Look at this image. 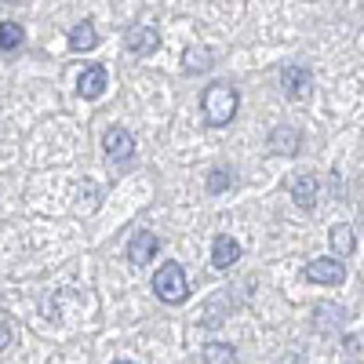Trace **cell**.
Segmentation results:
<instances>
[{"instance_id":"cell-1","label":"cell","mask_w":364,"mask_h":364,"mask_svg":"<svg viewBox=\"0 0 364 364\" xmlns=\"http://www.w3.org/2000/svg\"><path fill=\"white\" fill-rule=\"evenodd\" d=\"M237 106H240V99L230 84H211L204 91V120L211 128H226L237 117Z\"/></svg>"},{"instance_id":"cell-2","label":"cell","mask_w":364,"mask_h":364,"mask_svg":"<svg viewBox=\"0 0 364 364\" xmlns=\"http://www.w3.org/2000/svg\"><path fill=\"white\" fill-rule=\"evenodd\" d=\"M154 295H157L161 302H168V306H178V302H186V299H190L186 269L168 259V262L154 273Z\"/></svg>"},{"instance_id":"cell-3","label":"cell","mask_w":364,"mask_h":364,"mask_svg":"<svg viewBox=\"0 0 364 364\" xmlns=\"http://www.w3.org/2000/svg\"><path fill=\"white\" fill-rule=\"evenodd\" d=\"M306 281H314V284H324V288H336V284H343L346 281V266H343V259H314L310 266H306Z\"/></svg>"},{"instance_id":"cell-4","label":"cell","mask_w":364,"mask_h":364,"mask_svg":"<svg viewBox=\"0 0 364 364\" xmlns=\"http://www.w3.org/2000/svg\"><path fill=\"white\" fill-rule=\"evenodd\" d=\"M281 87H284L288 99L302 102V99L314 95V73L302 70V66H284V70H281Z\"/></svg>"},{"instance_id":"cell-5","label":"cell","mask_w":364,"mask_h":364,"mask_svg":"<svg viewBox=\"0 0 364 364\" xmlns=\"http://www.w3.org/2000/svg\"><path fill=\"white\" fill-rule=\"evenodd\" d=\"M102 146H106V157L117 161V164H124V161L135 157V139H132L128 128H109L102 135Z\"/></svg>"},{"instance_id":"cell-6","label":"cell","mask_w":364,"mask_h":364,"mask_svg":"<svg viewBox=\"0 0 364 364\" xmlns=\"http://www.w3.org/2000/svg\"><path fill=\"white\" fill-rule=\"evenodd\" d=\"M124 48L132 55H154L161 48V33L154 26H132L128 33H124Z\"/></svg>"},{"instance_id":"cell-7","label":"cell","mask_w":364,"mask_h":364,"mask_svg":"<svg viewBox=\"0 0 364 364\" xmlns=\"http://www.w3.org/2000/svg\"><path fill=\"white\" fill-rule=\"evenodd\" d=\"M288 193H291V200H295L302 211H314V208H317V193H321V182H317L314 175H295V178L288 182Z\"/></svg>"},{"instance_id":"cell-8","label":"cell","mask_w":364,"mask_h":364,"mask_svg":"<svg viewBox=\"0 0 364 364\" xmlns=\"http://www.w3.org/2000/svg\"><path fill=\"white\" fill-rule=\"evenodd\" d=\"M237 306V299H233V291H215L208 302H204V317H200V324L204 328H215V324H223L226 317H230V310Z\"/></svg>"},{"instance_id":"cell-9","label":"cell","mask_w":364,"mask_h":364,"mask_svg":"<svg viewBox=\"0 0 364 364\" xmlns=\"http://www.w3.org/2000/svg\"><path fill=\"white\" fill-rule=\"evenodd\" d=\"M106 84H109V70L106 66H87L80 73V80H77V91H80V99L95 102L102 91H106Z\"/></svg>"},{"instance_id":"cell-10","label":"cell","mask_w":364,"mask_h":364,"mask_svg":"<svg viewBox=\"0 0 364 364\" xmlns=\"http://www.w3.org/2000/svg\"><path fill=\"white\" fill-rule=\"evenodd\" d=\"M157 248H161V240L149 233V230H139V233L132 237V245H128V259H132L135 266H146L149 259L157 255Z\"/></svg>"},{"instance_id":"cell-11","label":"cell","mask_w":364,"mask_h":364,"mask_svg":"<svg viewBox=\"0 0 364 364\" xmlns=\"http://www.w3.org/2000/svg\"><path fill=\"white\" fill-rule=\"evenodd\" d=\"M237 259H240V245H237L233 237L219 233L215 245H211V266H215V269H230Z\"/></svg>"},{"instance_id":"cell-12","label":"cell","mask_w":364,"mask_h":364,"mask_svg":"<svg viewBox=\"0 0 364 364\" xmlns=\"http://www.w3.org/2000/svg\"><path fill=\"white\" fill-rule=\"evenodd\" d=\"M343 321H346V310L336 306V302H321L317 314H314V328L321 331V336H331L336 328H343Z\"/></svg>"},{"instance_id":"cell-13","label":"cell","mask_w":364,"mask_h":364,"mask_svg":"<svg viewBox=\"0 0 364 364\" xmlns=\"http://www.w3.org/2000/svg\"><path fill=\"white\" fill-rule=\"evenodd\" d=\"M299 132L295 128H273L269 132V154H284V157H295L299 154Z\"/></svg>"},{"instance_id":"cell-14","label":"cell","mask_w":364,"mask_h":364,"mask_svg":"<svg viewBox=\"0 0 364 364\" xmlns=\"http://www.w3.org/2000/svg\"><path fill=\"white\" fill-rule=\"evenodd\" d=\"M328 245H331V255H353L357 237H353V230L346 223H336V226H331V233H328Z\"/></svg>"},{"instance_id":"cell-15","label":"cell","mask_w":364,"mask_h":364,"mask_svg":"<svg viewBox=\"0 0 364 364\" xmlns=\"http://www.w3.org/2000/svg\"><path fill=\"white\" fill-rule=\"evenodd\" d=\"M99 44V33H95V26H91V18H84L80 26L70 29V48L73 51H91Z\"/></svg>"},{"instance_id":"cell-16","label":"cell","mask_w":364,"mask_h":364,"mask_svg":"<svg viewBox=\"0 0 364 364\" xmlns=\"http://www.w3.org/2000/svg\"><path fill=\"white\" fill-rule=\"evenodd\" d=\"M211 66H215V55H211L208 48H190L186 55H182V70L186 73H208Z\"/></svg>"},{"instance_id":"cell-17","label":"cell","mask_w":364,"mask_h":364,"mask_svg":"<svg viewBox=\"0 0 364 364\" xmlns=\"http://www.w3.org/2000/svg\"><path fill=\"white\" fill-rule=\"evenodd\" d=\"M204 364H237V350L230 346V343H204Z\"/></svg>"},{"instance_id":"cell-18","label":"cell","mask_w":364,"mask_h":364,"mask_svg":"<svg viewBox=\"0 0 364 364\" xmlns=\"http://www.w3.org/2000/svg\"><path fill=\"white\" fill-rule=\"evenodd\" d=\"M22 44V26L18 22H0V51H15Z\"/></svg>"},{"instance_id":"cell-19","label":"cell","mask_w":364,"mask_h":364,"mask_svg":"<svg viewBox=\"0 0 364 364\" xmlns=\"http://www.w3.org/2000/svg\"><path fill=\"white\" fill-rule=\"evenodd\" d=\"M230 182H233V175H230L226 168H211V175H208V193H223V190H230Z\"/></svg>"},{"instance_id":"cell-20","label":"cell","mask_w":364,"mask_h":364,"mask_svg":"<svg viewBox=\"0 0 364 364\" xmlns=\"http://www.w3.org/2000/svg\"><path fill=\"white\" fill-rule=\"evenodd\" d=\"M8 346H11V328H8V321H0V353Z\"/></svg>"},{"instance_id":"cell-21","label":"cell","mask_w":364,"mask_h":364,"mask_svg":"<svg viewBox=\"0 0 364 364\" xmlns=\"http://www.w3.org/2000/svg\"><path fill=\"white\" fill-rule=\"evenodd\" d=\"M288 364H302V360H299V357H295V353H291V357H288Z\"/></svg>"},{"instance_id":"cell-22","label":"cell","mask_w":364,"mask_h":364,"mask_svg":"<svg viewBox=\"0 0 364 364\" xmlns=\"http://www.w3.org/2000/svg\"><path fill=\"white\" fill-rule=\"evenodd\" d=\"M113 364H135V360H113Z\"/></svg>"}]
</instances>
